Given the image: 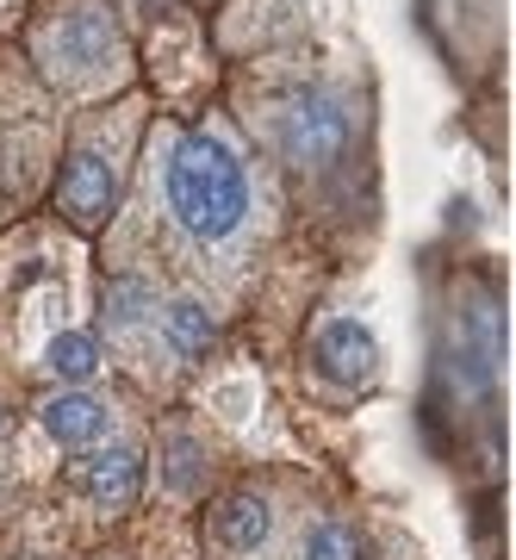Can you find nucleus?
Here are the masks:
<instances>
[{
  "instance_id": "7ed1b4c3",
  "label": "nucleus",
  "mask_w": 516,
  "mask_h": 560,
  "mask_svg": "<svg viewBox=\"0 0 516 560\" xmlns=\"http://www.w3.org/2000/svg\"><path fill=\"white\" fill-rule=\"evenodd\" d=\"M349 131H355V119H349L342 94L312 88L280 113V156L293 168H324V162H337L349 150Z\"/></svg>"
},
{
  "instance_id": "f257e3e1",
  "label": "nucleus",
  "mask_w": 516,
  "mask_h": 560,
  "mask_svg": "<svg viewBox=\"0 0 516 560\" xmlns=\"http://www.w3.org/2000/svg\"><path fill=\"white\" fill-rule=\"evenodd\" d=\"M168 212L199 243H219L243 224V212H249V180H243V162L224 138L187 131L168 150Z\"/></svg>"
},
{
  "instance_id": "20e7f679",
  "label": "nucleus",
  "mask_w": 516,
  "mask_h": 560,
  "mask_svg": "<svg viewBox=\"0 0 516 560\" xmlns=\"http://www.w3.org/2000/svg\"><path fill=\"white\" fill-rule=\"evenodd\" d=\"M113 200H119V162L106 156V150H94V143H81L57 175V206L69 212V224L94 231L113 212Z\"/></svg>"
},
{
  "instance_id": "9d476101",
  "label": "nucleus",
  "mask_w": 516,
  "mask_h": 560,
  "mask_svg": "<svg viewBox=\"0 0 516 560\" xmlns=\"http://www.w3.org/2000/svg\"><path fill=\"white\" fill-rule=\"evenodd\" d=\"M156 312V287L138 275H113L106 280V330H138Z\"/></svg>"
},
{
  "instance_id": "1a4fd4ad",
  "label": "nucleus",
  "mask_w": 516,
  "mask_h": 560,
  "mask_svg": "<svg viewBox=\"0 0 516 560\" xmlns=\"http://www.w3.org/2000/svg\"><path fill=\"white\" fill-rule=\"evenodd\" d=\"M162 337H168L175 355L199 361L212 342H219V318H212L199 300H168V305H162Z\"/></svg>"
},
{
  "instance_id": "0eeeda50",
  "label": "nucleus",
  "mask_w": 516,
  "mask_h": 560,
  "mask_svg": "<svg viewBox=\"0 0 516 560\" xmlns=\"http://www.w3.org/2000/svg\"><path fill=\"white\" fill-rule=\"evenodd\" d=\"M268 536H274V504L261 499V492H231L212 511V541L231 560H256L268 548Z\"/></svg>"
},
{
  "instance_id": "6e6552de",
  "label": "nucleus",
  "mask_w": 516,
  "mask_h": 560,
  "mask_svg": "<svg viewBox=\"0 0 516 560\" xmlns=\"http://www.w3.org/2000/svg\"><path fill=\"white\" fill-rule=\"evenodd\" d=\"M106 423H113V411H106L94 393H57V399L44 405V430H50V442H62V448H94V442L106 436Z\"/></svg>"
},
{
  "instance_id": "423d86ee",
  "label": "nucleus",
  "mask_w": 516,
  "mask_h": 560,
  "mask_svg": "<svg viewBox=\"0 0 516 560\" xmlns=\"http://www.w3.org/2000/svg\"><path fill=\"white\" fill-rule=\"evenodd\" d=\"M69 480H75L99 511H125L143 486V455L138 448H87V455L69 467Z\"/></svg>"
},
{
  "instance_id": "f8f14e48",
  "label": "nucleus",
  "mask_w": 516,
  "mask_h": 560,
  "mask_svg": "<svg viewBox=\"0 0 516 560\" xmlns=\"http://www.w3.org/2000/svg\"><path fill=\"white\" fill-rule=\"evenodd\" d=\"M305 560H361V548L342 523H318V529L305 536Z\"/></svg>"
},
{
  "instance_id": "f03ea898",
  "label": "nucleus",
  "mask_w": 516,
  "mask_h": 560,
  "mask_svg": "<svg viewBox=\"0 0 516 560\" xmlns=\"http://www.w3.org/2000/svg\"><path fill=\"white\" fill-rule=\"evenodd\" d=\"M38 62L62 88H99L125 69V38L99 0H69L57 20L38 25Z\"/></svg>"
},
{
  "instance_id": "39448f33",
  "label": "nucleus",
  "mask_w": 516,
  "mask_h": 560,
  "mask_svg": "<svg viewBox=\"0 0 516 560\" xmlns=\"http://www.w3.org/2000/svg\"><path fill=\"white\" fill-rule=\"evenodd\" d=\"M312 368H318L330 386H367L379 374V342L367 324L355 318H330L312 337Z\"/></svg>"
},
{
  "instance_id": "9b49d317",
  "label": "nucleus",
  "mask_w": 516,
  "mask_h": 560,
  "mask_svg": "<svg viewBox=\"0 0 516 560\" xmlns=\"http://www.w3.org/2000/svg\"><path fill=\"white\" fill-rule=\"evenodd\" d=\"M44 368L57 374V381L81 386V381H94V368H99V349L87 330H62V337H50V349H44Z\"/></svg>"
}]
</instances>
